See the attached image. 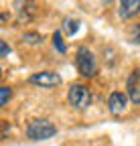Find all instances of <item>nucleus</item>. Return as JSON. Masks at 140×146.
<instances>
[{
    "label": "nucleus",
    "instance_id": "nucleus-7",
    "mask_svg": "<svg viewBox=\"0 0 140 146\" xmlns=\"http://www.w3.org/2000/svg\"><path fill=\"white\" fill-rule=\"evenodd\" d=\"M122 18H134L140 14V0H120Z\"/></svg>",
    "mask_w": 140,
    "mask_h": 146
},
{
    "label": "nucleus",
    "instance_id": "nucleus-6",
    "mask_svg": "<svg viewBox=\"0 0 140 146\" xmlns=\"http://www.w3.org/2000/svg\"><path fill=\"white\" fill-rule=\"evenodd\" d=\"M126 106H128V100H126L124 94H120V91L110 94V98H108V110H110L114 116L124 114V112H126Z\"/></svg>",
    "mask_w": 140,
    "mask_h": 146
},
{
    "label": "nucleus",
    "instance_id": "nucleus-11",
    "mask_svg": "<svg viewBox=\"0 0 140 146\" xmlns=\"http://www.w3.org/2000/svg\"><path fill=\"white\" fill-rule=\"evenodd\" d=\"M10 96H12V91H10V87H6V85H4V87H0V106H2V108H4V106L8 104Z\"/></svg>",
    "mask_w": 140,
    "mask_h": 146
},
{
    "label": "nucleus",
    "instance_id": "nucleus-10",
    "mask_svg": "<svg viewBox=\"0 0 140 146\" xmlns=\"http://www.w3.org/2000/svg\"><path fill=\"white\" fill-rule=\"evenodd\" d=\"M77 31H79V23L73 21V18H67L65 21V33L67 35H75Z\"/></svg>",
    "mask_w": 140,
    "mask_h": 146
},
{
    "label": "nucleus",
    "instance_id": "nucleus-2",
    "mask_svg": "<svg viewBox=\"0 0 140 146\" xmlns=\"http://www.w3.org/2000/svg\"><path fill=\"white\" fill-rule=\"evenodd\" d=\"M77 69L83 77H94L98 73V61H96V55L87 49V47H81L77 51Z\"/></svg>",
    "mask_w": 140,
    "mask_h": 146
},
{
    "label": "nucleus",
    "instance_id": "nucleus-13",
    "mask_svg": "<svg viewBox=\"0 0 140 146\" xmlns=\"http://www.w3.org/2000/svg\"><path fill=\"white\" fill-rule=\"evenodd\" d=\"M132 41L140 45V25H136V27H134V33H132Z\"/></svg>",
    "mask_w": 140,
    "mask_h": 146
},
{
    "label": "nucleus",
    "instance_id": "nucleus-5",
    "mask_svg": "<svg viewBox=\"0 0 140 146\" xmlns=\"http://www.w3.org/2000/svg\"><path fill=\"white\" fill-rule=\"evenodd\" d=\"M126 89H128V98L132 104L140 106V67H136L132 73H130V77L126 81Z\"/></svg>",
    "mask_w": 140,
    "mask_h": 146
},
{
    "label": "nucleus",
    "instance_id": "nucleus-4",
    "mask_svg": "<svg viewBox=\"0 0 140 146\" xmlns=\"http://www.w3.org/2000/svg\"><path fill=\"white\" fill-rule=\"evenodd\" d=\"M29 83L37 85V87H57L61 83V77L55 71H39L29 77Z\"/></svg>",
    "mask_w": 140,
    "mask_h": 146
},
{
    "label": "nucleus",
    "instance_id": "nucleus-12",
    "mask_svg": "<svg viewBox=\"0 0 140 146\" xmlns=\"http://www.w3.org/2000/svg\"><path fill=\"white\" fill-rule=\"evenodd\" d=\"M8 53H10V47L6 45V41H0V55H2V57H8Z\"/></svg>",
    "mask_w": 140,
    "mask_h": 146
},
{
    "label": "nucleus",
    "instance_id": "nucleus-8",
    "mask_svg": "<svg viewBox=\"0 0 140 146\" xmlns=\"http://www.w3.org/2000/svg\"><path fill=\"white\" fill-rule=\"evenodd\" d=\"M53 45H55V49H57L59 53H67V45L63 43V35H61V31L53 33Z\"/></svg>",
    "mask_w": 140,
    "mask_h": 146
},
{
    "label": "nucleus",
    "instance_id": "nucleus-9",
    "mask_svg": "<svg viewBox=\"0 0 140 146\" xmlns=\"http://www.w3.org/2000/svg\"><path fill=\"white\" fill-rule=\"evenodd\" d=\"M23 41H25L27 45H39V43L43 41V36H41L39 33H27V35L23 36Z\"/></svg>",
    "mask_w": 140,
    "mask_h": 146
},
{
    "label": "nucleus",
    "instance_id": "nucleus-3",
    "mask_svg": "<svg viewBox=\"0 0 140 146\" xmlns=\"http://www.w3.org/2000/svg\"><path fill=\"white\" fill-rule=\"evenodd\" d=\"M69 104H71L75 110H85L92 102V94H90V87L81 85V83H73L71 89H69V96H67Z\"/></svg>",
    "mask_w": 140,
    "mask_h": 146
},
{
    "label": "nucleus",
    "instance_id": "nucleus-1",
    "mask_svg": "<svg viewBox=\"0 0 140 146\" xmlns=\"http://www.w3.org/2000/svg\"><path fill=\"white\" fill-rule=\"evenodd\" d=\"M57 134V128L53 122H49V120H43V118H37V120H33L29 122L27 126V138L29 140H49V138H53Z\"/></svg>",
    "mask_w": 140,
    "mask_h": 146
}]
</instances>
